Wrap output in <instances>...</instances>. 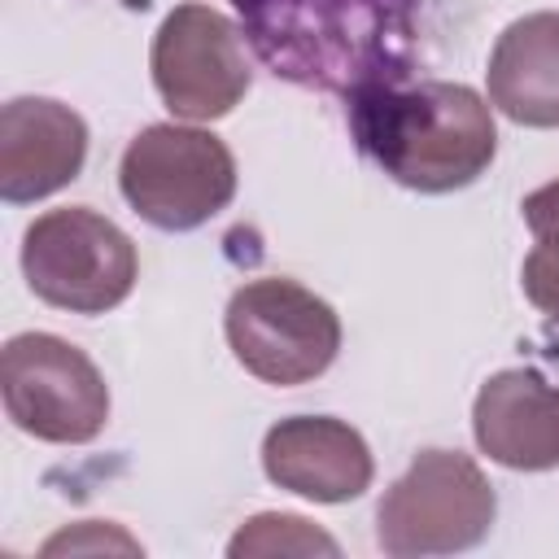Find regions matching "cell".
Segmentation results:
<instances>
[{
  "mask_svg": "<svg viewBox=\"0 0 559 559\" xmlns=\"http://www.w3.org/2000/svg\"><path fill=\"white\" fill-rule=\"evenodd\" d=\"M520 210H524V223L537 240L533 253L524 258L520 284H524L528 301L559 323V179L528 192Z\"/></svg>",
  "mask_w": 559,
  "mask_h": 559,
  "instance_id": "13",
  "label": "cell"
},
{
  "mask_svg": "<svg viewBox=\"0 0 559 559\" xmlns=\"http://www.w3.org/2000/svg\"><path fill=\"white\" fill-rule=\"evenodd\" d=\"M341 546L314 528L310 520L301 515H288V511H262L253 520H245L236 528V537L227 542V555L245 559V555H336Z\"/></svg>",
  "mask_w": 559,
  "mask_h": 559,
  "instance_id": "14",
  "label": "cell"
},
{
  "mask_svg": "<svg viewBox=\"0 0 559 559\" xmlns=\"http://www.w3.org/2000/svg\"><path fill=\"white\" fill-rule=\"evenodd\" d=\"M262 472L310 502H349L371 485V450L332 415H293L262 437Z\"/></svg>",
  "mask_w": 559,
  "mask_h": 559,
  "instance_id": "10",
  "label": "cell"
},
{
  "mask_svg": "<svg viewBox=\"0 0 559 559\" xmlns=\"http://www.w3.org/2000/svg\"><path fill=\"white\" fill-rule=\"evenodd\" d=\"M345 105L358 148L415 192L467 188L498 153L493 109L467 83H384L354 92Z\"/></svg>",
  "mask_w": 559,
  "mask_h": 559,
  "instance_id": "2",
  "label": "cell"
},
{
  "mask_svg": "<svg viewBox=\"0 0 559 559\" xmlns=\"http://www.w3.org/2000/svg\"><path fill=\"white\" fill-rule=\"evenodd\" d=\"M22 271L39 301L70 314H105L135 288L131 236L87 205L39 214L22 236Z\"/></svg>",
  "mask_w": 559,
  "mask_h": 559,
  "instance_id": "5",
  "label": "cell"
},
{
  "mask_svg": "<svg viewBox=\"0 0 559 559\" xmlns=\"http://www.w3.org/2000/svg\"><path fill=\"white\" fill-rule=\"evenodd\" d=\"M0 393L9 419L52 445H83L100 437L109 419V389L96 362L52 336V332H22L0 354Z\"/></svg>",
  "mask_w": 559,
  "mask_h": 559,
  "instance_id": "7",
  "label": "cell"
},
{
  "mask_svg": "<svg viewBox=\"0 0 559 559\" xmlns=\"http://www.w3.org/2000/svg\"><path fill=\"white\" fill-rule=\"evenodd\" d=\"M153 83L175 118L214 122L249 92L240 31L210 4H179L153 35Z\"/></svg>",
  "mask_w": 559,
  "mask_h": 559,
  "instance_id": "8",
  "label": "cell"
},
{
  "mask_svg": "<svg viewBox=\"0 0 559 559\" xmlns=\"http://www.w3.org/2000/svg\"><path fill=\"white\" fill-rule=\"evenodd\" d=\"M118 188L144 223L192 231L236 197V157L214 131L153 122L127 144Z\"/></svg>",
  "mask_w": 559,
  "mask_h": 559,
  "instance_id": "4",
  "label": "cell"
},
{
  "mask_svg": "<svg viewBox=\"0 0 559 559\" xmlns=\"http://www.w3.org/2000/svg\"><path fill=\"white\" fill-rule=\"evenodd\" d=\"M476 445L511 472L559 467V384L533 367L498 371L472 402Z\"/></svg>",
  "mask_w": 559,
  "mask_h": 559,
  "instance_id": "11",
  "label": "cell"
},
{
  "mask_svg": "<svg viewBox=\"0 0 559 559\" xmlns=\"http://www.w3.org/2000/svg\"><path fill=\"white\" fill-rule=\"evenodd\" d=\"M96 555V550H122V555H135L140 546L122 533V528H114V524H100V520H83V524H74V528H66V533H57V537H48L44 542V555Z\"/></svg>",
  "mask_w": 559,
  "mask_h": 559,
  "instance_id": "15",
  "label": "cell"
},
{
  "mask_svg": "<svg viewBox=\"0 0 559 559\" xmlns=\"http://www.w3.org/2000/svg\"><path fill=\"white\" fill-rule=\"evenodd\" d=\"M83 162L87 127L70 105L17 96L0 109V197L9 205H26L66 188L79 179Z\"/></svg>",
  "mask_w": 559,
  "mask_h": 559,
  "instance_id": "9",
  "label": "cell"
},
{
  "mask_svg": "<svg viewBox=\"0 0 559 559\" xmlns=\"http://www.w3.org/2000/svg\"><path fill=\"white\" fill-rule=\"evenodd\" d=\"M493 485L459 450H424L380 498L376 542L384 555H454L472 550L493 528Z\"/></svg>",
  "mask_w": 559,
  "mask_h": 559,
  "instance_id": "3",
  "label": "cell"
},
{
  "mask_svg": "<svg viewBox=\"0 0 559 559\" xmlns=\"http://www.w3.org/2000/svg\"><path fill=\"white\" fill-rule=\"evenodd\" d=\"M489 100L520 127H559V13L515 17L489 52Z\"/></svg>",
  "mask_w": 559,
  "mask_h": 559,
  "instance_id": "12",
  "label": "cell"
},
{
  "mask_svg": "<svg viewBox=\"0 0 559 559\" xmlns=\"http://www.w3.org/2000/svg\"><path fill=\"white\" fill-rule=\"evenodd\" d=\"M253 57L284 83L354 96L415 70V0H231Z\"/></svg>",
  "mask_w": 559,
  "mask_h": 559,
  "instance_id": "1",
  "label": "cell"
},
{
  "mask_svg": "<svg viewBox=\"0 0 559 559\" xmlns=\"http://www.w3.org/2000/svg\"><path fill=\"white\" fill-rule=\"evenodd\" d=\"M223 328L236 362L280 389L323 376L341 349L336 310L284 275L240 284L227 301Z\"/></svg>",
  "mask_w": 559,
  "mask_h": 559,
  "instance_id": "6",
  "label": "cell"
}]
</instances>
